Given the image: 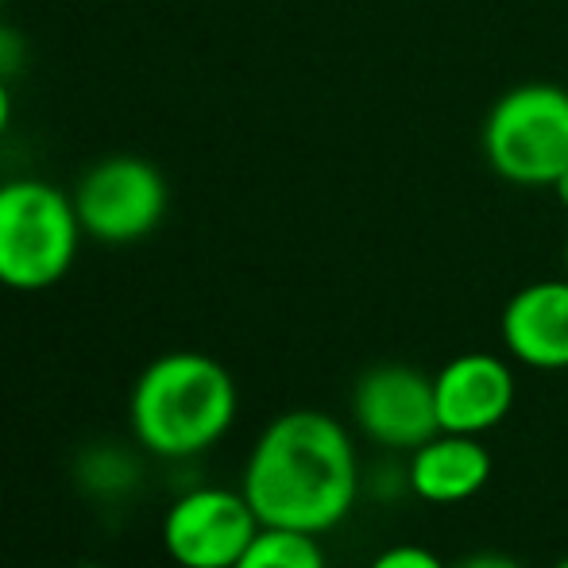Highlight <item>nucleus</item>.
<instances>
[{"label": "nucleus", "mask_w": 568, "mask_h": 568, "mask_svg": "<svg viewBox=\"0 0 568 568\" xmlns=\"http://www.w3.org/2000/svg\"><path fill=\"white\" fill-rule=\"evenodd\" d=\"M565 278H568V232H565Z\"/></svg>", "instance_id": "16"}, {"label": "nucleus", "mask_w": 568, "mask_h": 568, "mask_svg": "<svg viewBox=\"0 0 568 568\" xmlns=\"http://www.w3.org/2000/svg\"><path fill=\"white\" fill-rule=\"evenodd\" d=\"M8 124H12V93H8V82L0 74V135L8 132Z\"/></svg>", "instance_id": "14"}, {"label": "nucleus", "mask_w": 568, "mask_h": 568, "mask_svg": "<svg viewBox=\"0 0 568 568\" xmlns=\"http://www.w3.org/2000/svg\"><path fill=\"white\" fill-rule=\"evenodd\" d=\"M260 526L240 487H194L166 507L159 541L179 568H232Z\"/></svg>", "instance_id": "6"}, {"label": "nucleus", "mask_w": 568, "mask_h": 568, "mask_svg": "<svg viewBox=\"0 0 568 568\" xmlns=\"http://www.w3.org/2000/svg\"><path fill=\"white\" fill-rule=\"evenodd\" d=\"M503 348L534 372L568 367V278H538L515 291L499 317Z\"/></svg>", "instance_id": "9"}, {"label": "nucleus", "mask_w": 568, "mask_h": 568, "mask_svg": "<svg viewBox=\"0 0 568 568\" xmlns=\"http://www.w3.org/2000/svg\"><path fill=\"white\" fill-rule=\"evenodd\" d=\"M484 159L510 186H554L568 171V90L526 82L507 90L484 120Z\"/></svg>", "instance_id": "4"}, {"label": "nucleus", "mask_w": 568, "mask_h": 568, "mask_svg": "<svg viewBox=\"0 0 568 568\" xmlns=\"http://www.w3.org/2000/svg\"><path fill=\"white\" fill-rule=\"evenodd\" d=\"M232 568H329L317 534L283 530V526H260L252 546L244 549Z\"/></svg>", "instance_id": "11"}, {"label": "nucleus", "mask_w": 568, "mask_h": 568, "mask_svg": "<svg viewBox=\"0 0 568 568\" xmlns=\"http://www.w3.org/2000/svg\"><path fill=\"white\" fill-rule=\"evenodd\" d=\"M70 197L82 232L98 244H135L166 217V182L140 155H109L93 163Z\"/></svg>", "instance_id": "5"}, {"label": "nucleus", "mask_w": 568, "mask_h": 568, "mask_svg": "<svg viewBox=\"0 0 568 568\" xmlns=\"http://www.w3.org/2000/svg\"><path fill=\"white\" fill-rule=\"evenodd\" d=\"M0 8H4V0H0Z\"/></svg>", "instance_id": "18"}, {"label": "nucleus", "mask_w": 568, "mask_h": 568, "mask_svg": "<svg viewBox=\"0 0 568 568\" xmlns=\"http://www.w3.org/2000/svg\"><path fill=\"white\" fill-rule=\"evenodd\" d=\"M491 479V453L471 434H434L410 453V491L434 507H456Z\"/></svg>", "instance_id": "10"}, {"label": "nucleus", "mask_w": 568, "mask_h": 568, "mask_svg": "<svg viewBox=\"0 0 568 568\" xmlns=\"http://www.w3.org/2000/svg\"><path fill=\"white\" fill-rule=\"evenodd\" d=\"M453 568H526V565L515 561V557H507V554H491V549H484V554H471V557H464V561H456Z\"/></svg>", "instance_id": "13"}, {"label": "nucleus", "mask_w": 568, "mask_h": 568, "mask_svg": "<svg viewBox=\"0 0 568 568\" xmlns=\"http://www.w3.org/2000/svg\"><path fill=\"white\" fill-rule=\"evenodd\" d=\"M352 418L364 429L367 442L383 445V449L414 453L434 434H442L434 379L406 364L367 367L352 390Z\"/></svg>", "instance_id": "7"}, {"label": "nucleus", "mask_w": 568, "mask_h": 568, "mask_svg": "<svg viewBox=\"0 0 568 568\" xmlns=\"http://www.w3.org/2000/svg\"><path fill=\"white\" fill-rule=\"evenodd\" d=\"M554 568H568V557H561V561H557Z\"/></svg>", "instance_id": "17"}, {"label": "nucleus", "mask_w": 568, "mask_h": 568, "mask_svg": "<svg viewBox=\"0 0 568 568\" xmlns=\"http://www.w3.org/2000/svg\"><path fill=\"white\" fill-rule=\"evenodd\" d=\"M367 568H449V565L426 546H390Z\"/></svg>", "instance_id": "12"}, {"label": "nucleus", "mask_w": 568, "mask_h": 568, "mask_svg": "<svg viewBox=\"0 0 568 568\" xmlns=\"http://www.w3.org/2000/svg\"><path fill=\"white\" fill-rule=\"evenodd\" d=\"M240 491L263 526L322 538L356 507V445L333 414L286 410L255 437Z\"/></svg>", "instance_id": "1"}, {"label": "nucleus", "mask_w": 568, "mask_h": 568, "mask_svg": "<svg viewBox=\"0 0 568 568\" xmlns=\"http://www.w3.org/2000/svg\"><path fill=\"white\" fill-rule=\"evenodd\" d=\"M240 410L236 379L205 352H166L140 372L128 395V426L143 453L190 460L213 449Z\"/></svg>", "instance_id": "2"}, {"label": "nucleus", "mask_w": 568, "mask_h": 568, "mask_svg": "<svg viewBox=\"0 0 568 568\" xmlns=\"http://www.w3.org/2000/svg\"><path fill=\"white\" fill-rule=\"evenodd\" d=\"M74 197L43 179L0 182V286L51 291L67 278L82 244Z\"/></svg>", "instance_id": "3"}, {"label": "nucleus", "mask_w": 568, "mask_h": 568, "mask_svg": "<svg viewBox=\"0 0 568 568\" xmlns=\"http://www.w3.org/2000/svg\"><path fill=\"white\" fill-rule=\"evenodd\" d=\"M434 403L445 434L484 437L515 406V372L495 352H460L434 375Z\"/></svg>", "instance_id": "8"}, {"label": "nucleus", "mask_w": 568, "mask_h": 568, "mask_svg": "<svg viewBox=\"0 0 568 568\" xmlns=\"http://www.w3.org/2000/svg\"><path fill=\"white\" fill-rule=\"evenodd\" d=\"M549 190H554V197H557V202H561L565 210H568V171L557 174V182H554V186H549Z\"/></svg>", "instance_id": "15"}]
</instances>
